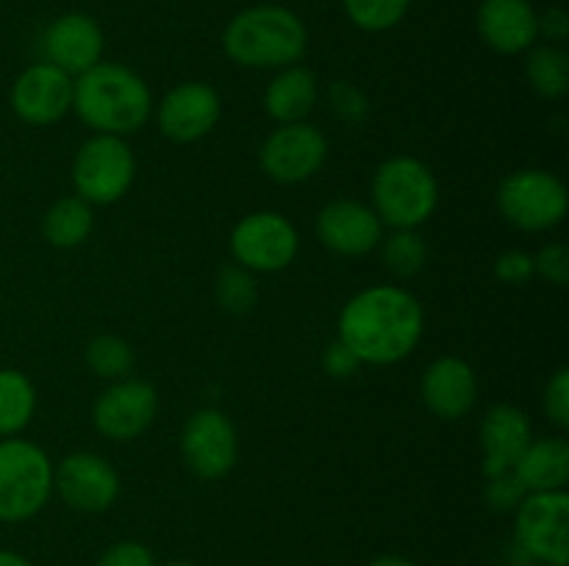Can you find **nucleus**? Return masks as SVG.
I'll return each instance as SVG.
<instances>
[{
	"label": "nucleus",
	"instance_id": "34",
	"mask_svg": "<svg viewBox=\"0 0 569 566\" xmlns=\"http://www.w3.org/2000/svg\"><path fill=\"white\" fill-rule=\"evenodd\" d=\"M94 566H159V564H156V555L150 553L148 544L126 538V542L111 544V547L100 555Z\"/></svg>",
	"mask_w": 569,
	"mask_h": 566
},
{
	"label": "nucleus",
	"instance_id": "37",
	"mask_svg": "<svg viewBox=\"0 0 569 566\" xmlns=\"http://www.w3.org/2000/svg\"><path fill=\"white\" fill-rule=\"evenodd\" d=\"M539 37L548 39L550 44H561L569 37V17L561 6H550L539 14Z\"/></svg>",
	"mask_w": 569,
	"mask_h": 566
},
{
	"label": "nucleus",
	"instance_id": "28",
	"mask_svg": "<svg viewBox=\"0 0 569 566\" xmlns=\"http://www.w3.org/2000/svg\"><path fill=\"white\" fill-rule=\"evenodd\" d=\"M415 0H342L345 14L367 33H383L409 14Z\"/></svg>",
	"mask_w": 569,
	"mask_h": 566
},
{
	"label": "nucleus",
	"instance_id": "27",
	"mask_svg": "<svg viewBox=\"0 0 569 566\" xmlns=\"http://www.w3.org/2000/svg\"><path fill=\"white\" fill-rule=\"evenodd\" d=\"M87 366L103 381H122L133 370V347L120 336L100 333L87 344Z\"/></svg>",
	"mask_w": 569,
	"mask_h": 566
},
{
	"label": "nucleus",
	"instance_id": "8",
	"mask_svg": "<svg viewBox=\"0 0 569 566\" xmlns=\"http://www.w3.org/2000/svg\"><path fill=\"white\" fill-rule=\"evenodd\" d=\"M515 547L542 566L569 564V494L531 492L515 511Z\"/></svg>",
	"mask_w": 569,
	"mask_h": 566
},
{
	"label": "nucleus",
	"instance_id": "2",
	"mask_svg": "<svg viewBox=\"0 0 569 566\" xmlns=\"http://www.w3.org/2000/svg\"><path fill=\"white\" fill-rule=\"evenodd\" d=\"M153 92L131 67L98 61L72 78V111L92 133L131 137L153 117Z\"/></svg>",
	"mask_w": 569,
	"mask_h": 566
},
{
	"label": "nucleus",
	"instance_id": "15",
	"mask_svg": "<svg viewBox=\"0 0 569 566\" xmlns=\"http://www.w3.org/2000/svg\"><path fill=\"white\" fill-rule=\"evenodd\" d=\"M9 103L26 125H56L72 111V78L48 61H37L11 83Z\"/></svg>",
	"mask_w": 569,
	"mask_h": 566
},
{
	"label": "nucleus",
	"instance_id": "7",
	"mask_svg": "<svg viewBox=\"0 0 569 566\" xmlns=\"http://www.w3.org/2000/svg\"><path fill=\"white\" fill-rule=\"evenodd\" d=\"M567 186L559 175L539 166L517 170L498 186V209L515 228L526 233L553 231L567 216Z\"/></svg>",
	"mask_w": 569,
	"mask_h": 566
},
{
	"label": "nucleus",
	"instance_id": "1",
	"mask_svg": "<svg viewBox=\"0 0 569 566\" xmlns=\"http://www.w3.org/2000/svg\"><path fill=\"white\" fill-rule=\"evenodd\" d=\"M426 331L422 305L409 289L378 283L361 289L339 311V342L370 366H389L409 358Z\"/></svg>",
	"mask_w": 569,
	"mask_h": 566
},
{
	"label": "nucleus",
	"instance_id": "14",
	"mask_svg": "<svg viewBox=\"0 0 569 566\" xmlns=\"http://www.w3.org/2000/svg\"><path fill=\"white\" fill-rule=\"evenodd\" d=\"M153 111L161 137L178 144H192L214 131L222 114V100L209 83L183 81L172 87Z\"/></svg>",
	"mask_w": 569,
	"mask_h": 566
},
{
	"label": "nucleus",
	"instance_id": "22",
	"mask_svg": "<svg viewBox=\"0 0 569 566\" xmlns=\"http://www.w3.org/2000/svg\"><path fill=\"white\" fill-rule=\"evenodd\" d=\"M528 494L559 492L569 481V444L567 438H531L526 453L511 469Z\"/></svg>",
	"mask_w": 569,
	"mask_h": 566
},
{
	"label": "nucleus",
	"instance_id": "9",
	"mask_svg": "<svg viewBox=\"0 0 569 566\" xmlns=\"http://www.w3.org/2000/svg\"><path fill=\"white\" fill-rule=\"evenodd\" d=\"M233 261L244 270L281 272L295 261L300 250L298 228L278 211H253L233 225L228 239Z\"/></svg>",
	"mask_w": 569,
	"mask_h": 566
},
{
	"label": "nucleus",
	"instance_id": "31",
	"mask_svg": "<svg viewBox=\"0 0 569 566\" xmlns=\"http://www.w3.org/2000/svg\"><path fill=\"white\" fill-rule=\"evenodd\" d=\"M487 492H483V497H487L489 508L498 511V514H515L517 505L522 503V497H526V488H522V483L517 481L515 472H503V475H495V477H487Z\"/></svg>",
	"mask_w": 569,
	"mask_h": 566
},
{
	"label": "nucleus",
	"instance_id": "3",
	"mask_svg": "<svg viewBox=\"0 0 569 566\" xmlns=\"http://www.w3.org/2000/svg\"><path fill=\"white\" fill-rule=\"evenodd\" d=\"M309 50V28L287 6H248L228 20L222 53L248 70H283Z\"/></svg>",
	"mask_w": 569,
	"mask_h": 566
},
{
	"label": "nucleus",
	"instance_id": "13",
	"mask_svg": "<svg viewBox=\"0 0 569 566\" xmlns=\"http://www.w3.org/2000/svg\"><path fill=\"white\" fill-rule=\"evenodd\" d=\"M159 394L148 381L122 377L98 394L92 405L94 431L111 442H131L153 425Z\"/></svg>",
	"mask_w": 569,
	"mask_h": 566
},
{
	"label": "nucleus",
	"instance_id": "18",
	"mask_svg": "<svg viewBox=\"0 0 569 566\" xmlns=\"http://www.w3.org/2000/svg\"><path fill=\"white\" fill-rule=\"evenodd\" d=\"M422 403L445 422L461 420L478 400V375L459 355H442L422 372Z\"/></svg>",
	"mask_w": 569,
	"mask_h": 566
},
{
	"label": "nucleus",
	"instance_id": "30",
	"mask_svg": "<svg viewBox=\"0 0 569 566\" xmlns=\"http://www.w3.org/2000/svg\"><path fill=\"white\" fill-rule=\"evenodd\" d=\"M328 103H331V111L348 125H356L367 117L370 111V100L361 92L356 83L350 81H333L331 89H328Z\"/></svg>",
	"mask_w": 569,
	"mask_h": 566
},
{
	"label": "nucleus",
	"instance_id": "16",
	"mask_svg": "<svg viewBox=\"0 0 569 566\" xmlns=\"http://www.w3.org/2000/svg\"><path fill=\"white\" fill-rule=\"evenodd\" d=\"M315 231L331 253L348 255V259H361V255L372 253L383 239V225L372 205L350 198H339L322 205Z\"/></svg>",
	"mask_w": 569,
	"mask_h": 566
},
{
	"label": "nucleus",
	"instance_id": "40",
	"mask_svg": "<svg viewBox=\"0 0 569 566\" xmlns=\"http://www.w3.org/2000/svg\"><path fill=\"white\" fill-rule=\"evenodd\" d=\"M161 566H198V564H192V560L176 558V560H167V564H161Z\"/></svg>",
	"mask_w": 569,
	"mask_h": 566
},
{
	"label": "nucleus",
	"instance_id": "17",
	"mask_svg": "<svg viewBox=\"0 0 569 566\" xmlns=\"http://www.w3.org/2000/svg\"><path fill=\"white\" fill-rule=\"evenodd\" d=\"M103 28L94 17L81 14V11L56 17L42 33V61L59 67L70 78H78L103 61Z\"/></svg>",
	"mask_w": 569,
	"mask_h": 566
},
{
	"label": "nucleus",
	"instance_id": "38",
	"mask_svg": "<svg viewBox=\"0 0 569 566\" xmlns=\"http://www.w3.org/2000/svg\"><path fill=\"white\" fill-rule=\"evenodd\" d=\"M367 566H420V564H415V560L406 558V555L389 553V555H378V558H372Z\"/></svg>",
	"mask_w": 569,
	"mask_h": 566
},
{
	"label": "nucleus",
	"instance_id": "26",
	"mask_svg": "<svg viewBox=\"0 0 569 566\" xmlns=\"http://www.w3.org/2000/svg\"><path fill=\"white\" fill-rule=\"evenodd\" d=\"M381 261L395 277H415L428 261V244L417 231H392L381 239Z\"/></svg>",
	"mask_w": 569,
	"mask_h": 566
},
{
	"label": "nucleus",
	"instance_id": "25",
	"mask_svg": "<svg viewBox=\"0 0 569 566\" xmlns=\"http://www.w3.org/2000/svg\"><path fill=\"white\" fill-rule=\"evenodd\" d=\"M528 83L545 100H559L569 92V55L561 44H533L526 59Z\"/></svg>",
	"mask_w": 569,
	"mask_h": 566
},
{
	"label": "nucleus",
	"instance_id": "4",
	"mask_svg": "<svg viewBox=\"0 0 569 566\" xmlns=\"http://www.w3.org/2000/svg\"><path fill=\"white\" fill-rule=\"evenodd\" d=\"M372 211L383 228L417 231L439 205V183L431 166L415 155H392L372 172Z\"/></svg>",
	"mask_w": 569,
	"mask_h": 566
},
{
	"label": "nucleus",
	"instance_id": "10",
	"mask_svg": "<svg viewBox=\"0 0 569 566\" xmlns=\"http://www.w3.org/2000/svg\"><path fill=\"white\" fill-rule=\"evenodd\" d=\"M328 159V139L311 122L278 125L259 150V164L276 183H303L322 170Z\"/></svg>",
	"mask_w": 569,
	"mask_h": 566
},
{
	"label": "nucleus",
	"instance_id": "32",
	"mask_svg": "<svg viewBox=\"0 0 569 566\" xmlns=\"http://www.w3.org/2000/svg\"><path fill=\"white\" fill-rule=\"evenodd\" d=\"M533 272H537V275H542L548 283H553V286H567L569 283L567 244L550 242V244H545V247H539V253L533 255Z\"/></svg>",
	"mask_w": 569,
	"mask_h": 566
},
{
	"label": "nucleus",
	"instance_id": "5",
	"mask_svg": "<svg viewBox=\"0 0 569 566\" xmlns=\"http://www.w3.org/2000/svg\"><path fill=\"white\" fill-rule=\"evenodd\" d=\"M53 494V461L28 438H0V522H28Z\"/></svg>",
	"mask_w": 569,
	"mask_h": 566
},
{
	"label": "nucleus",
	"instance_id": "12",
	"mask_svg": "<svg viewBox=\"0 0 569 566\" xmlns=\"http://www.w3.org/2000/svg\"><path fill=\"white\" fill-rule=\"evenodd\" d=\"M181 453L194 475L220 481L237 466V427L220 408L194 411L181 431Z\"/></svg>",
	"mask_w": 569,
	"mask_h": 566
},
{
	"label": "nucleus",
	"instance_id": "35",
	"mask_svg": "<svg viewBox=\"0 0 569 566\" xmlns=\"http://www.w3.org/2000/svg\"><path fill=\"white\" fill-rule=\"evenodd\" d=\"M533 275H537L533 272V255L526 253V250H506L495 261V277L503 283H511V286H522Z\"/></svg>",
	"mask_w": 569,
	"mask_h": 566
},
{
	"label": "nucleus",
	"instance_id": "36",
	"mask_svg": "<svg viewBox=\"0 0 569 566\" xmlns=\"http://www.w3.org/2000/svg\"><path fill=\"white\" fill-rule=\"evenodd\" d=\"M322 366H326V372L331 377H353L356 372H359L361 361L337 338V342L326 350V355H322Z\"/></svg>",
	"mask_w": 569,
	"mask_h": 566
},
{
	"label": "nucleus",
	"instance_id": "19",
	"mask_svg": "<svg viewBox=\"0 0 569 566\" xmlns=\"http://www.w3.org/2000/svg\"><path fill=\"white\" fill-rule=\"evenodd\" d=\"M478 33L503 55H520L539 39V14L531 0H483L478 6Z\"/></svg>",
	"mask_w": 569,
	"mask_h": 566
},
{
	"label": "nucleus",
	"instance_id": "39",
	"mask_svg": "<svg viewBox=\"0 0 569 566\" xmlns=\"http://www.w3.org/2000/svg\"><path fill=\"white\" fill-rule=\"evenodd\" d=\"M0 566H33L26 555L14 553V549H0Z\"/></svg>",
	"mask_w": 569,
	"mask_h": 566
},
{
	"label": "nucleus",
	"instance_id": "23",
	"mask_svg": "<svg viewBox=\"0 0 569 566\" xmlns=\"http://www.w3.org/2000/svg\"><path fill=\"white\" fill-rule=\"evenodd\" d=\"M94 228V211L78 194L59 198L42 216V236L50 247H81Z\"/></svg>",
	"mask_w": 569,
	"mask_h": 566
},
{
	"label": "nucleus",
	"instance_id": "24",
	"mask_svg": "<svg viewBox=\"0 0 569 566\" xmlns=\"http://www.w3.org/2000/svg\"><path fill=\"white\" fill-rule=\"evenodd\" d=\"M37 414V388L20 370H0V438L20 436Z\"/></svg>",
	"mask_w": 569,
	"mask_h": 566
},
{
	"label": "nucleus",
	"instance_id": "6",
	"mask_svg": "<svg viewBox=\"0 0 569 566\" xmlns=\"http://www.w3.org/2000/svg\"><path fill=\"white\" fill-rule=\"evenodd\" d=\"M72 189L89 205H111L128 194L137 178V159L126 137L92 133L72 159Z\"/></svg>",
	"mask_w": 569,
	"mask_h": 566
},
{
	"label": "nucleus",
	"instance_id": "21",
	"mask_svg": "<svg viewBox=\"0 0 569 566\" xmlns=\"http://www.w3.org/2000/svg\"><path fill=\"white\" fill-rule=\"evenodd\" d=\"M320 89L317 75L303 64H292L278 70V75L264 89V109L278 125L303 122L315 111Z\"/></svg>",
	"mask_w": 569,
	"mask_h": 566
},
{
	"label": "nucleus",
	"instance_id": "33",
	"mask_svg": "<svg viewBox=\"0 0 569 566\" xmlns=\"http://www.w3.org/2000/svg\"><path fill=\"white\" fill-rule=\"evenodd\" d=\"M545 414H548L550 422L559 425L561 431L569 427V370L567 366L556 370L553 377L548 381V388H545Z\"/></svg>",
	"mask_w": 569,
	"mask_h": 566
},
{
	"label": "nucleus",
	"instance_id": "11",
	"mask_svg": "<svg viewBox=\"0 0 569 566\" xmlns=\"http://www.w3.org/2000/svg\"><path fill=\"white\" fill-rule=\"evenodd\" d=\"M53 492L64 499L67 508L81 514H103L120 497V475L98 453H70L53 466Z\"/></svg>",
	"mask_w": 569,
	"mask_h": 566
},
{
	"label": "nucleus",
	"instance_id": "20",
	"mask_svg": "<svg viewBox=\"0 0 569 566\" xmlns=\"http://www.w3.org/2000/svg\"><path fill=\"white\" fill-rule=\"evenodd\" d=\"M531 438V422L517 405L495 403L481 422L483 475L495 477L515 469Z\"/></svg>",
	"mask_w": 569,
	"mask_h": 566
},
{
	"label": "nucleus",
	"instance_id": "29",
	"mask_svg": "<svg viewBox=\"0 0 569 566\" xmlns=\"http://www.w3.org/2000/svg\"><path fill=\"white\" fill-rule=\"evenodd\" d=\"M214 292L222 309H226L228 314H237V316L248 314V311L256 305V300H259V286H256L253 272L239 266L237 261L222 266L220 275H217Z\"/></svg>",
	"mask_w": 569,
	"mask_h": 566
}]
</instances>
